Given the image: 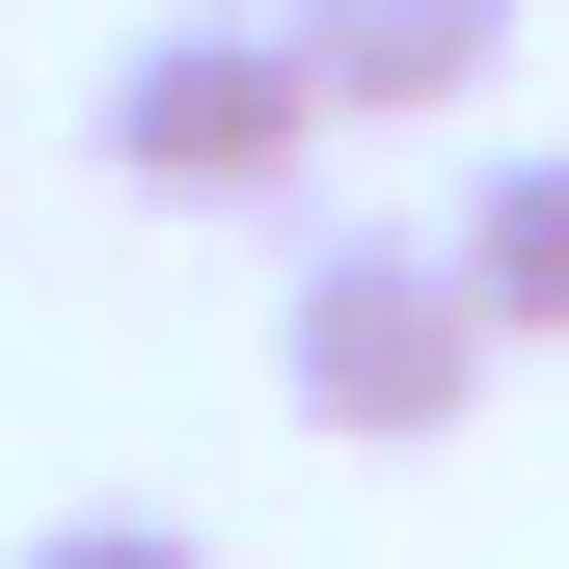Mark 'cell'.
<instances>
[{"instance_id": "1", "label": "cell", "mask_w": 569, "mask_h": 569, "mask_svg": "<svg viewBox=\"0 0 569 569\" xmlns=\"http://www.w3.org/2000/svg\"><path fill=\"white\" fill-rule=\"evenodd\" d=\"M488 352H516V326H488V271L435 244V218H299V271H271V380H299V435H461V407H488Z\"/></svg>"}, {"instance_id": "2", "label": "cell", "mask_w": 569, "mask_h": 569, "mask_svg": "<svg viewBox=\"0 0 569 569\" xmlns=\"http://www.w3.org/2000/svg\"><path fill=\"white\" fill-rule=\"evenodd\" d=\"M326 54H299V0H190V28H136L109 54V190H163V218H299V163H326Z\"/></svg>"}, {"instance_id": "3", "label": "cell", "mask_w": 569, "mask_h": 569, "mask_svg": "<svg viewBox=\"0 0 569 569\" xmlns=\"http://www.w3.org/2000/svg\"><path fill=\"white\" fill-rule=\"evenodd\" d=\"M299 54H326V109L380 136V109H461L488 54H516V0H299Z\"/></svg>"}, {"instance_id": "4", "label": "cell", "mask_w": 569, "mask_h": 569, "mask_svg": "<svg viewBox=\"0 0 569 569\" xmlns=\"http://www.w3.org/2000/svg\"><path fill=\"white\" fill-rule=\"evenodd\" d=\"M435 244L488 271V326H516V352H569V136H542V163H488V190H461Z\"/></svg>"}, {"instance_id": "5", "label": "cell", "mask_w": 569, "mask_h": 569, "mask_svg": "<svg viewBox=\"0 0 569 569\" xmlns=\"http://www.w3.org/2000/svg\"><path fill=\"white\" fill-rule=\"evenodd\" d=\"M28 569H218L190 516H28Z\"/></svg>"}]
</instances>
